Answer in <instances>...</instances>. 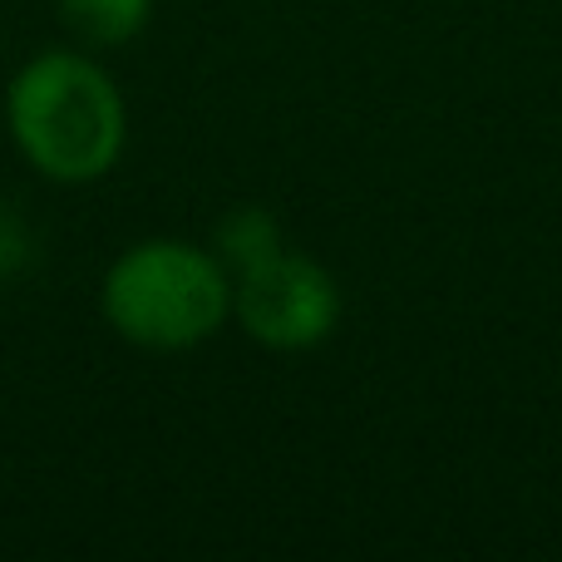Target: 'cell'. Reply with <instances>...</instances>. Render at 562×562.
<instances>
[{"instance_id": "6da1fadb", "label": "cell", "mask_w": 562, "mask_h": 562, "mask_svg": "<svg viewBox=\"0 0 562 562\" xmlns=\"http://www.w3.org/2000/svg\"><path fill=\"white\" fill-rule=\"evenodd\" d=\"M10 128L40 173L89 183L124 148V104L85 55H40L10 89Z\"/></svg>"}, {"instance_id": "7a4b0ae2", "label": "cell", "mask_w": 562, "mask_h": 562, "mask_svg": "<svg viewBox=\"0 0 562 562\" xmlns=\"http://www.w3.org/2000/svg\"><path fill=\"white\" fill-rule=\"evenodd\" d=\"M233 311L223 262L183 243H144L109 267L104 316L124 340L148 350H183L207 340Z\"/></svg>"}, {"instance_id": "3957f363", "label": "cell", "mask_w": 562, "mask_h": 562, "mask_svg": "<svg viewBox=\"0 0 562 562\" xmlns=\"http://www.w3.org/2000/svg\"><path fill=\"white\" fill-rule=\"evenodd\" d=\"M223 267L233 272V306L262 346L301 350L316 346L336 326V286L316 262L286 252L272 213L237 207L217 233Z\"/></svg>"}, {"instance_id": "277c9868", "label": "cell", "mask_w": 562, "mask_h": 562, "mask_svg": "<svg viewBox=\"0 0 562 562\" xmlns=\"http://www.w3.org/2000/svg\"><path fill=\"white\" fill-rule=\"evenodd\" d=\"M65 25L89 45H124L144 30L154 0H59Z\"/></svg>"}]
</instances>
